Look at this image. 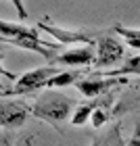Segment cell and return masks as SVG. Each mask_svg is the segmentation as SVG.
<instances>
[{
    "label": "cell",
    "mask_w": 140,
    "mask_h": 146,
    "mask_svg": "<svg viewBox=\"0 0 140 146\" xmlns=\"http://www.w3.org/2000/svg\"><path fill=\"white\" fill-rule=\"evenodd\" d=\"M27 111L34 117L57 127V125H61L63 121H67L71 117L73 102H71V98L63 96V94H46L42 98H38V100H34L31 104H27Z\"/></svg>",
    "instance_id": "6da1fadb"
},
{
    "label": "cell",
    "mask_w": 140,
    "mask_h": 146,
    "mask_svg": "<svg viewBox=\"0 0 140 146\" xmlns=\"http://www.w3.org/2000/svg\"><path fill=\"white\" fill-rule=\"evenodd\" d=\"M57 73H61L59 69H55V65H46V67H36L29 69L27 73H23L21 77L15 79V88L13 90H4L6 96H21V94H29L36 92L40 88H44L48 84L50 77H55Z\"/></svg>",
    "instance_id": "7a4b0ae2"
},
{
    "label": "cell",
    "mask_w": 140,
    "mask_h": 146,
    "mask_svg": "<svg viewBox=\"0 0 140 146\" xmlns=\"http://www.w3.org/2000/svg\"><path fill=\"white\" fill-rule=\"evenodd\" d=\"M123 44L113 36H101L96 40V58L94 67L96 71H107L109 67H115L123 61Z\"/></svg>",
    "instance_id": "3957f363"
},
{
    "label": "cell",
    "mask_w": 140,
    "mask_h": 146,
    "mask_svg": "<svg viewBox=\"0 0 140 146\" xmlns=\"http://www.w3.org/2000/svg\"><path fill=\"white\" fill-rule=\"evenodd\" d=\"M96 50L92 46H73L63 50L61 54H52L50 65H65V67H90L94 65Z\"/></svg>",
    "instance_id": "277c9868"
},
{
    "label": "cell",
    "mask_w": 140,
    "mask_h": 146,
    "mask_svg": "<svg viewBox=\"0 0 140 146\" xmlns=\"http://www.w3.org/2000/svg\"><path fill=\"white\" fill-rule=\"evenodd\" d=\"M27 104L11 100L9 96H0V127L15 129L27 121Z\"/></svg>",
    "instance_id": "5b68a950"
},
{
    "label": "cell",
    "mask_w": 140,
    "mask_h": 146,
    "mask_svg": "<svg viewBox=\"0 0 140 146\" xmlns=\"http://www.w3.org/2000/svg\"><path fill=\"white\" fill-rule=\"evenodd\" d=\"M38 29L40 31H46L48 36H52L57 40V44H82V46H94L96 44V38H92L90 34L86 31H71V29H63V27H55V25L46 23V21H40L38 23Z\"/></svg>",
    "instance_id": "8992f818"
},
{
    "label": "cell",
    "mask_w": 140,
    "mask_h": 146,
    "mask_svg": "<svg viewBox=\"0 0 140 146\" xmlns=\"http://www.w3.org/2000/svg\"><path fill=\"white\" fill-rule=\"evenodd\" d=\"M123 84H125V79H121V77H86V79H79L75 84V88L88 98H98V96L109 94L111 88L123 86Z\"/></svg>",
    "instance_id": "52a82bcc"
},
{
    "label": "cell",
    "mask_w": 140,
    "mask_h": 146,
    "mask_svg": "<svg viewBox=\"0 0 140 146\" xmlns=\"http://www.w3.org/2000/svg\"><path fill=\"white\" fill-rule=\"evenodd\" d=\"M0 40L11 42V40H40L38 29L34 27H23L17 23H9L0 19Z\"/></svg>",
    "instance_id": "ba28073f"
},
{
    "label": "cell",
    "mask_w": 140,
    "mask_h": 146,
    "mask_svg": "<svg viewBox=\"0 0 140 146\" xmlns=\"http://www.w3.org/2000/svg\"><path fill=\"white\" fill-rule=\"evenodd\" d=\"M90 146H128V140L121 136V125L115 123V125H111L107 131L96 134Z\"/></svg>",
    "instance_id": "9c48e42d"
},
{
    "label": "cell",
    "mask_w": 140,
    "mask_h": 146,
    "mask_svg": "<svg viewBox=\"0 0 140 146\" xmlns=\"http://www.w3.org/2000/svg\"><path fill=\"white\" fill-rule=\"evenodd\" d=\"M96 107H105V98H101V96H98V100H94V102L79 104V107H77L75 111H73L71 123H73V125H84V123H88V121H90L92 111H94Z\"/></svg>",
    "instance_id": "30bf717a"
},
{
    "label": "cell",
    "mask_w": 140,
    "mask_h": 146,
    "mask_svg": "<svg viewBox=\"0 0 140 146\" xmlns=\"http://www.w3.org/2000/svg\"><path fill=\"white\" fill-rule=\"evenodd\" d=\"M82 79V71H61L55 77L48 79L46 88H65V86H73Z\"/></svg>",
    "instance_id": "8fae6325"
},
{
    "label": "cell",
    "mask_w": 140,
    "mask_h": 146,
    "mask_svg": "<svg viewBox=\"0 0 140 146\" xmlns=\"http://www.w3.org/2000/svg\"><path fill=\"white\" fill-rule=\"evenodd\" d=\"M111 119V113L107 111V107H96L90 115V123L94 129H101L103 125H107V121Z\"/></svg>",
    "instance_id": "7c38bea8"
},
{
    "label": "cell",
    "mask_w": 140,
    "mask_h": 146,
    "mask_svg": "<svg viewBox=\"0 0 140 146\" xmlns=\"http://www.w3.org/2000/svg\"><path fill=\"white\" fill-rule=\"evenodd\" d=\"M113 31L115 34H119V36H123L125 40H140V29H134V27H123V25H115L113 27Z\"/></svg>",
    "instance_id": "4fadbf2b"
},
{
    "label": "cell",
    "mask_w": 140,
    "mask_h": 146,
    "mask_svg": "<svg viewBox=\"0 0 140 146\" xmlns=\"http://www.w3.org/2000/svg\"><path fill=\"white\" fill-rule=\"evenodd\" d=\"M11 2H13V6H15L19 19H27V11H25V6H23V0H11Z\"/></svg>",
    "instance_id": "5bb4252c"
},
{
    "label": "cell",
    "mask_w": 140,
    "mask_h": 146,
    "mask_svg": "<svg viewBox=\"0 0 140 146\" xmlns=\"http://www.w3.org/2000/svg\"><path fill=\"white\" fill-rule=\"evenodd\" d=\"M0 75H6V77H9V79H17L15 75H13V73L11 71H6L4 67H2V56H0Z\"/></svg>",
    "instance_id": "9a60e30c"
},
{
    "label": "cell",
    "mask_w": 140,
    "mask_h": 146,
    "mask_svg": "<svg viewBox=\"0 0 140 146\" xmlns=\"http://www.w3.org/2000/svg\"><path fill=\"white\" fill-rule=\"evenodd\" d=\"M125 42H128V46H130V48H136V50H140V40H134V38H132V40H125Z\"/></svg>",
    "instance_id": "2e32d148"
},
{
    "label": "cell",
    "mask_w": 140,
    "mask_h": 146,
    "mask_svg": "<svg viewBox=\"0 0 140 146\" xmlns=\"http://www.w3.org/2000/svg\"><path fill=\"white\" fill-rule=\"evenodd\" d=\"M0 146H11V142L6 140V138H2V140H0Z\"/></svg>",
    "instance_id": "e0dca14e"
},
{
    "label": "cell",
    "mask_w": 140,
    "mask_h": 146,
    "mask_svg": "<svg viewBox=\"0 0 140 146\" xmlns=\"http://www.w3.org/2000/svg\"><path fill=\"white\" fill-rule=\"evenodd\" d=\"M0 96H6V94H4V90H0Z\"/></svg>",
    "instance_id": "ac0fdd59"
},
{
    "label": "cell",
    "mask_w": 140,
    "mask_h": 146,
    "mask_svg": "<svg viewBox=\"0 0 140 146\" xmlns=\"http://www.w3.org/2000/svg\"><path fill=\"white\" fill-rule=\"evenodd\" d=\"M136 86H140V77H138V82H136Z\"/></svg>",
    "instance_id": "d6986e66"
}]
</instances>
